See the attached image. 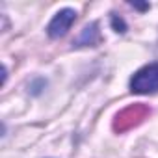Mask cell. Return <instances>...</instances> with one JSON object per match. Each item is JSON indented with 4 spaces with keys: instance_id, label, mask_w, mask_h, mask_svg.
Instances as JSON below:
<instances>
[{
    "instance_id": "obj_1",
    "label": "cell",
    "mask_w": 158,
    "mask_h": 158,
    "mask_svg": "<svg viewBox=\"0 0 158 158\" xmlns=\"http://www.w3.org/2000/svg\"><path fill=\"white\" fill-rule=\"evenodd\" d=\"M151 114L149 106L145 104H132L125 110H121L115 119H114V130L115 132H127L134 127H138L139 123H143V119H147V115Z\"/></svg>"
},
{
    "instance_id": "obj_2",
    "label": "cell",
    "mask_w": 158,
    "mask_h": 158,
    "mask_svg": "<svg viewBox=\"0 0 158 158\" xmlns=\"http://www.w3.org/2000/svg\"><path fill=\"white\" fill-rule=\"evenodd\" d=\"M130 88L134 93H139V95L158 91V63H151V65H145L143 69H139L132 76Z\"/></svg>"
},
{
    "instance_id": "obj_3",
    "label": "cell",
    "mask_w": 158,
    "mask_h": 158,
    "mask_svg": "<svg viewBox=\"0 0 158 158\" xmlns=\"http://www.w3.org/2000/svg\"><path fill=\"white\" fill-rule=\"evenodd\" d=\"M76 13L74 10H61L48 24V35L50 37H61L67 34V30L71 28V24L74 23Z\"/></svg>"
},
{
    "instance_id": "obj_4",
    "label": "cell",
    "mask_w": 158,
    "mask_h": 158,
    "mask_svg": "<svg viewBox=\"0 0 158 158\" xmlns=\"http://www.w3.org/2000/svg\"><path fill=\"white\" fill-rule=\"evenodd\" d=\"M99 41V30H97V24H89L82 30V34L78 35V39L74 41L76 47H82V45H95Z\"/></svg>"
},
{
    "instance_id": "obj_5",
    "label": "cell",
    "mask_w": 158,
    "mask_h": 158,
    "mask_svg": "<svg viewBox=\"0 0 158 158\" xmlns=\"http://www.w3.org/2000/svg\"><path fill=\"white\" fill-rule=\"evenodd\" d=\"M112 23H114V28H115V32H125V24H123V21H121V19H117V17H112Z\"/></svg>"
}]
</instances>
